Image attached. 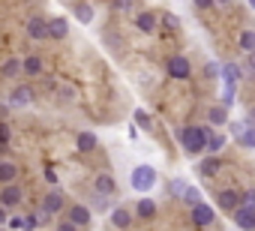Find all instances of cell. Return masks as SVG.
Wrapping results in <instances>:
<instances>
[{
	"instance_id": "cell-10",
	"label": "cell",
	"mask_w": 255,
	"mask_h": 231,
	"mask_svg": "<svg viewBox=\"0 0 255 231\" xmlns=\"http://www.w3.org/2000/svg\"><path fill=\"white\" fill-rule=\"evenodd\" d=\"M192 222L195 225H210L213 222V207L210 204H195L192 207Z\"/></svg>"
},
{
	"instance_id": "cell-23",
	"label": "cell",
	"mask_w": 255,
	"mask_h": 231,
	"mask_svg": "<svg viewBox=\"0 0 255 231\" xmlns=\"http://www.w3.org/2000/svg\"><path fill=\"white\" fill-rule=\"evenodd\" d=\"M237 78H240V66L237 63H225L222 66V81L225 84H237Z\"/></svg>"
},
{
	"instance_id": "cell-5",
	"label": "cell",
	"mask_w": 255,
	"mask_h": 231,
	"mask_svg": "<svg viewBox=\"0 0 255 231\" xmlns=\"http://www.w3.org/2000/svg\"><path fill=\"white\" fill-rule=\"evenodd\" d=\"M27 36H30V39H48V36H51L48 21H45V18H39V15H33V18L27 21Z\"/></svg>"
},
{
	"instance_id": "cell-12",
	"label": "cell",
	"mask_w": 255,
	"mask_h": 231,
	"mask_svg": "<svg viewBox=\"0 0 255 231\" xmlns=\"http://www.w3.org/2000/svg\"><path fill=\"white\" fill-rule=\"evenodd\" d=\"M219 168H222V162H219V156H216V153H210L207 159H201V162H198V171H201L204 177H213Z\"/></svg>"
},
{
	"instance_id": "cell-26",
	"label": "cell",
	"mask_w": 255,
	"mask_h": 231,
	"mask_svg": "<svg viewBox=\"0 0 255 231\" xmlns=\"http://www.w3.org/2000/svg\"><path fill=\"white\" fill-rule=\"evenodd\" d=\"M240 51H255V30H243L240 33Z\"/></svg>"
},
{
	"instance_id": "cell-27",
	"label": "cell",
	"mask_w": 255,
	"mask_h": 231,
	"mask_svg": "<svg viewBox=\"0 0 255 231\" xmlns=\"http://www.w3.org/2000/svg\"><path fill=\"white\" fill-rule=\"evenodd\" d=\"M189 207H195V204H201V192H198V186H186V192L180 195Z\"/></svg>"
},
{
	"instance_id": "cell-13",
	"label": "cell",
	"mask_w": 255,
	"mask_h": 231,
	"mask_svg": "<svg viewBox=\"0 0 255 231\" xmlns=\"http://www.w3.org/2000/svg\"><path fill=\"white\" fill-rule=\"evenodd\" d=\"M96 192L99 195H114V189H117V183H114V177L111 174H96Z\"/></svg>"
},
{
	"instance_id": "cell-18",
	"label": "cell",
	"mask_w": 255,
	"mask_h": 231,
	"mask_svg": "<svg viewBox=\"0 0 255 231\" xmlns=\"http://www.w3.org/2000/svg\"><path fill=\"white\" fill-rule=\"evenodd\" d=\"M24 72V60H15V57H9L6 63H3V75L6 78H18Z\"/></svg>"
},
{
	"instance_id": "cell-2",
	"label": "cell",
	"mask_w": 255,
	"mask_h": 231,
	"mask_svg": "<svg viewBox=\"0 0 255 231\" xmlns=\"http://www.w3.org/2000/svg\"><path fill=\"white\" fill-rule=\"evenodd\" d=\"M129 183H132L135 192H150V189L156 186V168H153V165H138V168L132 171Z\"/></svg>"
},
{
	"instance_id": "cell-19",
	"label": "cell",
	"mask_w": 255,
	"mask_h": 231,
	"mask_svg": "<svg viewBox=\"0 0 255 231\" xmlns=\"http://www.w3.org/2000/svg\"><path fill=\"white\" fill-rule=\"evenodd\" d=\"M75 147H78L81 153L96 150V135H93V132H81V135H78V141H75Z\"/></svg>"
},
{
	"instance_id": "cell-36",
	"label": "cell",
	"mask_w": 255,
	"mask_h": 231,
	"mask_svg": "<svg viewBox=\"0 0 255 231\" xmlns=\"http://www.w3.org/2000/svg\"><path fill=\"white\" fill-rule=\"evenodd\" d=\"M114 9H120V12L132 9V0H114Z\"/></svg>"
},
{
	"instance_id": "cell-37",
	"label": "cell",
	"mask_w": 255,
	"mask_h": 231,
	"mask_svg": "<svg viewBox=\"0 0 255 231\" xmlns=\"http://www.w3.org/2000/svg\"><path fill=\"white\" fill-rule=\"evenodd\" d=\"M9 228H24V216H9Z\"/></svg>"
},
{
	"instance_id": "cell-28",
	"label": "cell",
	"mask_w": 255,
	"mask_h": 231,
	"mask_svg": "<svg viewBox=\"0 0 255 231\" xmlns=\"http://www.w3.org/2000/svg\"><path fill=\"white\" fill-rule=\"evenodd\" d=\"M222 147H225V135H219V132H216V135H210V138H207V153H219Z\"/></svg>"
},
{
	"instance_id": "cell-6",
	"label": "cell",
	"mask_w": 255,
	"mask_h": 231,
	"mask_svg": "<svg viewBox=\"0 0 255 231\" xmlns=\"http://www.w3.org/2000/svg\"><path fill=\"white\" fill-rule=\"evenodd\" d=\"M234 222H237V228L240 231H255V210H249V207H237L234 210Z\"/></svg>"
},
{
	"instance_id": "cell-39",
	"label": "cell",
	"mask_w": 255,
	"mask_h": 231,
	"mask_svg": "<svg viewBox=\"0 0 255 231\" xmlns=\"http://www.w3.org/2000/svg\"><path fill=\"white\" fill-rule=\"evenodd\" d=\"M204 72H207V75H210V78H216V75H219V72H222V69H219V66H216V63H207V66H204Z\"/></svg>"
},
{
	"instance_id": "cell-16",
	"label": "cell",
	"mask_w": 255,
	"mask_h": 231,
	"mask_svg": "<svg viewBox=\"0 0 255 231\" xmlns=\"http://www.w3.org/2000/svg\"><path fill=\"white\" fill-rule=\"evenodd\" d=\"M69 219L81 228V225H87L90 222V207H84V204H75L72 210H69Z\"/></svg>"
},
{
	"instance_id": "cell-33",
	"label": "cell",
	"mask_w": 255,
	"mask_h": 231,
	"mask_svg": "<svg viewBox=\"0 0 255 231\" xmlns=\"http://www.w3.org/2000/svg\"><path fill=\"white\" fill-rule=\"evenodd\" d=\"M168 192L183 195V192H186V183H183V180H171V183H168Z\"/></svg>"
},
{
	"instance_id": "cell-35",
	"label": "cell",
	"mask_w": 255,
	"mask_h": 231,
	"mask_svg": "<svg viewBox=\"0 0 255 231\" xmlns=\"http://www.w3.org/2000/svg\"><path fill=\"white\" fill-rule=\"evenodd\" d=\"M243 207H249V210H255V189H249V192H243Z\"/></svg>"
},
{
	"instance_id": "cell-43",
	"label": "cell",
	"mask_w": 255,
	"mask_h": 231,
	"mask_svg": "<svg viewBox=\"0 0 255 231\" xmlns=\"http://www.w3.org/2000/svg\"><path fill=\"white\" fill-rule=\"evenodd\" d=\"M246 123H249V126H255V108H252V111L246 114Z\"/></svg>"
},
{
	"instance_id": "cell-20",
	"label": "cell",
	"mask_w": 255,
	"mask_h": 231,
	"mask_svg": "<svg viewBox=\"0 0 255 231\" xmlns=\"http://www.w3.org/2000/svg\"><path fill=\"white\" fill-rule=\"evenodd\" d=\"M135 126L144 129V132H153V117H150L144 108H135Z\"/></svg>"
},
{
	"instance_id": "cell-1",
	"label": "cell",
	"mask_w": 255,
	"mask_h": 231,
	"mask_svg": "<svg viewBox=\"0 0 255 231\" xmlns=\"http://www.w3.org/2000/svg\"><path fill=\"white\" fill-rule=\"evenodd\" d=\"M207 138H210V132L204 126H186V129H180V147L189 156L207 153Z\"/></svg>"
},
{
	"instance_id": "cell-24",
	"label": "cell",
	"mask_w": 255,
	"mask_h": 231,
	"mask_svg": "<svg viewBox=\"0 0 255 231\" xmlns=\"http://www.w3.org/2000/svg\"><path fill=\"white\" fill-rule=\"evenodd\" d=\"M135 213H138L141 219H150V216H156V204H153L150 198H141L138 207H135Z\"/></svg>"
},
{
	"instance_id": "cell-45",
	"label": "cell",
	"mask_w": 255,
	"mask_h": 231,
	"mask_svg": "<svg viewBox=\"0 0 255 231\" xmlns=\"http://www.w3.org/2000/svg\"><path fill=\"white\" fill-rule=\"evenodd\" d=\"M249 6H252V9H255V0H249Z\"/></svg>"
},
{
	"instance_id": "cell-14",
	"label": "cell",
	"mask_w": 255,
	"mask_h": 231,
	"mask_svg": "<svg viewBox=\"0 0 255 231\" xmlns=\"http://www.w3.org/2000/svg\"><path fill=\"white\" fill-rule=\"evenodd\" d=\"M135 27H138L141 33H153V30H156V15H153V12H141V15L135 18Z\"/></svg>"
},
{
	"instance_id": "cell-34",
	"label": "cell",
	"mask_w": 255,
	"mask_h": 231,
	"mask_svg": "<svg viewBox=\"0 0 255 231\" xmlns=\"http://www.w3.org/2000/svg\"><path fill=\"white\" fill-rule=\"evenodd\" d=\"M93 207H96V210H105V207H108V195H99V192H96V195H93Z\"/></svg>"
},
{
	"instance_id": "cell-44",
	"label": "cell",
	"mask_w": 255,
	"mask_h": 231,
	"mask_svg": "<svg viewBox=\"0 0 255 231\" xmlns=\"http://www.w3.org/2000/svg\"><path fill=\"white\" fill-rule=\"evenodd\" d=\"M249 72H255V51H249Z\"/></svg>"
},
{
	"instance_id": "cell-38",
	"label": "cell",
	"mask_w": 255,
	"mask_h": 231,
	"mask_svg": "<svg viewBox=\"0 0 255 231\" xmlns=\"http://www.w3.org/2000/svg\"><path fill=\"white\" fill-rule=\"evenodd\" d=\"M57 231H78V225H75L72 219H66V222H60V225H57Z\"/></svg>"
},
{
	"instance_id": "cell-40",
	"label": "cell",
	"mask_w": 255,
	"mask_h": 231,
	"mask_svg": "<svg viewBox=\"0 0 255 231\" xmlns=\"http://www.w3.org/2000/svg\"><path fill=\"white\" fill-rule=\"evenodd\" d=\"M192 3H195V6H198V9H210V6H213V3H216V0H192Z\"/></svg>"
},
{
	"instance_id": "cell-21",
	"label": "cell",
	"mask_w": 255,
	"mask_h": 231,
	"mask_svg": "<svg viewBox=\"0 0 255 231\" xmlns=\"http://www.w3.org/2000/svg\"><path fill=\"white\" fill-rule=\"evenodd\" d=\"M18 177V165H12V162H0V180L3 183H12Z\"/></svg>"
},
{
	"instance_id": "cell-7",
	"label": "cell",
	"mask_w": 255,
	"mask_h": 231,
	"mask_svg": "<svg viewBox=\"0 0 255 231\" xmlns=\"http://www.w3.org/2000/svg\"><path fill=\"white\" fill-rule=\"evenodd\" d=\"M30 102H33V90H30L27 84H18V87L12 90V96H9V105H15V108L30 105Z\"/></svg>"
},
{
	"instance_id": "cell-4",
	"label": "cell",
	"mask_w": 255,
	"mask_h": 231,
	"mask_svg": "<svg viewBox=\"0 0 255 231\" xmlns=\"http://www.w3.org/2000/svg\"><path fill=\"white\" fill-rule=\"evenodd\" d=\"M240 204H243V195H240V192H234V189H222V192H216V207L234 213Z\"/></svg>"
},
{
	"instance_id": "cell-41",
	"label": "cell",
	"mask_w": 255,
	"mask_h": 231,
	"mask_svg": "<svg viewBox=\"0 0 255 231\" xmlns=\"http://www.w3.org/2000/svg\"><path fill=\"white\" fill-rule=\"evenodd\" d=\"M9 138H12V129H9V123H3V144H9Z\"/></svg>"
},
{
	"instance_id": "cell-11",
	"label": "cell",
	"mask_w": 255,
	"mask_h": 231,
	"mask_svg": "<svg viewBox=\"0 0 255 231\" xmlns=\"http://www.w3.org/2000/svg\"><path fill=\"white\" fill-rule=\"evenodd\" d=\"M207 120H210L213 126H225V123H231V120H228V108H225V105H213V108L207 111Z\"/></svg>"
},
{
	"instance_id": "cell-3",
	"label": "cell",
	"mask_w": 255,
	"mask_h": 231,
	"mask_svg": "<svg viewBox=\"0 0 255 231\" xmlns=\"http://www.w3.org/2000/svg\"><path fill=\"white\" fill-rule=\"evenodd\" d=\"M168 75H171V78H177V81L189 78V75H192V66H189V60H186L183 54H174V57H168Z\"/></svg>"
},
{
	"instance_id": "cell-29",
	"label": "cell",
	"mask_w": 255,
	"mask_h": 231,
	"mask_svg": "<svg viewBox=\"0 0 255 231\" xmlns=\"http://www.w3.org/2000/svg\"><path fill=\"white\" fill-rule=\"evenodd\" d=\"M237 141H240V147H246V150H255V126H249V129H246V132H243Z\"/></svg>"
},
{
	"instance_id": "cell-32",
	"label": "cell",
	"mask_w": 255,
	"mask_h": 231,
	"mask_svg": "<svg viewBox=\"0 0 255 231\" xmlns=\"http://www.w3.org/2000/svg\"><path fill=\"white\" fill-rule=\"evenodd\" d=\"M246 129H249V123H246V120H237V123H231V132H234V138H240Z\"/></svg>"
},
{
	"instance_id": "cell-25",
	"label": "cell",
	"mask_w": 255,
	"mask_h": 231,
	"mask_svg": "<svg viewBox=\"0 0 255 231\" xmlns=\"http://www.w3.org/2000/svg\"><path fill=\"white\" fill-rule=\"evenodd\" d=\"M75 18H78L81 24H90V21H93V6H90V3H78V6H75Z\"/></svg>"
},
{
	"instance_id": "cell-15",
	"label": "cell",
	"mask_w": 255,
	"mask_h": 231,
	"mask_svg": "<svg viewBox=\"0 0 255 231\" xmlns=\"http://www.w3.org/2000/svg\"><path fill=\"white\" fill-rule=\"evenodd\" d=\"M48 27H51V36H54V39H66V36H69V21H66V18H51Z\"/></svg>"
},
{
	"instance_id": "cell-17",
	"label": "cell",
	"mask_w": 255,
	"mask_h": 231,
	"mask_svg": "<svg viewBox=\"0 0 255 231\" xmlns=\"http://www.w3.org/2000/svg\"><path fill=\"white\" fill-rule=\"evenodd\" d=\"M129 222H132V216H129V210H111V225L114 228H129Z\"/></svg>"
},
{
	"instance_id": "cell-30",
	"label": "cell",
	"mask_w": 255,
	"mask_h": 231,
	"mask_svg": "<svg viewBox=\"0 0 255 231\" xmlns=\"http://www.w3.org/2000/svg\"><path fill=\"white\" fill-rule=\"evenodd\" d=\"M162 27H165V30H177V27H180V18L171 15V12H165V15H162Z\"/></svg>"
},
{
	"instance_id": "cell-31",
	"label": "cell",
	"mask_w": 255,
	"mask_h": 231,
	"mask_svg": "<svg viewBox=\"0 0 255 231\" xmlns=\"http://www.w3.org/2000/svg\"><path fill=\"white\" fill-rule=\"evenodd\" d=\"M222 105L231 108L234 105V84H225V93H222Z\"/></svg>"
},
{
	"instance_id": "cell-9",
	"label": "cell",
	"mask_w": 255,
	"mask_h": 231,
	"mask_svg": "<svg viewBox=\"0 0 255 231\" xmlns=\"http://www.w3.org/2000/svg\"><path fill=\"white\" fill-rule=\"evenodd\" d=\"M21 195H24V192H21L15 183H6L3 192H0V204H3V207H15V204L21 201Z\"/></svg>"
},
{
	"instance_id": "cell-42",
	"label": "cell",
	"mask_w": 255,
	"mask_h": 231,
	"mask_svg": "<svg viewBox=\"0 0 255 231\" xmlns=\"http://www.w3.org/2000/svg\"><path fill=\"white\" fill-rule=\"evenodd\" d=\"M45 180H48V183H51V186H57V174H54V171H51V168H48V171H45Z\"/></svg>"
},
{
	"instance_id": "cell-8",
	"label": "cell",
	"mask_w": 255,
	"mask_h": 231,
	"mask_svg": "<svg viewBox=\"0 0 255 231\" xmlns=\"http://www.w3.org/2000/svg\"><path fill=\"white\" fill-rule=\"evenodd\" d=\"M63 204H66V201H63V192H60V189H51V192L42 198V207H45L51 216H54V213H60V210H63Z\"/></svg>"
},
{
	"instance_id": "cell-22",
	"label": "cell",
	"mask_w": 255,
	"mask_h": 231,
	"mask_svg": "<svg viewBox=\"0 0 255 231\" xmlns=\"http://www.w3.org/2000/svg\"><path fill=\"white\" fill-rule=\"evenodd\" d=\"M24 75H42V60L36 54L24 57Z\"/></svg>"
}]
</instances>
